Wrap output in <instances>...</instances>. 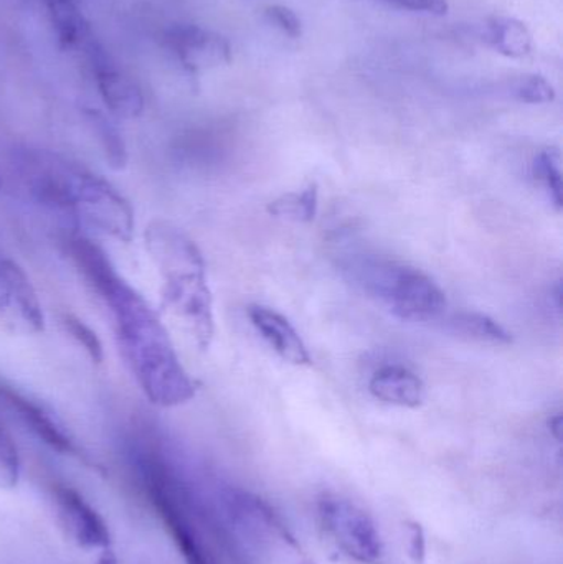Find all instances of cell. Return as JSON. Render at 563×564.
<instances>
[{"label":"cell","instance_id":"3","mask_svg":"<svg viewBox=\"0 0 563 564\" xmlns=\"http://www.w3.org/2000/svg\"><path fill=\"white\" fill-rule=\"evenodd\" d=\"M145 247L164 276L165 307L188 325L198 347L207 350L215 335L214 297L201 250L165 221L145 228Z\"/></svg>","mask_w":563,"mask_h":564},{"label":"cell","instance_id":"11","mask_svg":"<svg viewBox=\"0 0 563 564\" xmlns=\"http://www.w3.org/2000/svg\"><path fill=\"white\" fill-rule=\"evenodd\" d=\"M0 314L15 315L33 334L45 328L42 302L25 271L0 253Z\"/></svg>","mask_w":563,"mask_h":564},{"label":"cell","instance_id":"13","mask_svg":"<svg viewBox=\"0 0 563 564\" xmlns=\"http://www.w3.org/2000/svg\"><path fill=\"white\" fill-rule=\"evenodd\" d=\"M369 390L383 403L410 408V410L422 406L426 397L422 378L400 365H387L380 368L370 380Z\"/></svg>","mask_w":563,"mask_h":564},{"label":"cell","instance_id":"1","mask_svg":"<svg viewBox=\"0 0 563 564\" xmlns=\"http://www.w3.org/2000/svg\"><path fill=\"white\" fill-rule=\"evenodd\" d=\"M68 251L111 312L119 350L145 398L161 408L188 403L197 394V383L182 365L158 312L116 271L98 245L72 237Z\"/></svg>","mask_w":563,"mask_h":564},{"label":"cell","instance_id":"16","mask_svg":"<svg viewBox=\"0 0 563 564\" xmlns=\"http://www.w3.org/2000/svg\"><path fill=\"white\" fill-rule=\"evenodd\" d=\"M86 121L89 128L95 132L98 138L99 145H101L102 154L106 161L111 165L115 171H122L128 164V148H126L124 138L119 131L116 122L112 121L111 116H106L99 109L86 108L83 109Z\"/></svg>","mask_w":563,"mask_h":564},{"label":"cell","instance_id":"4","mask_svg":"<svg viewBox=\"0 0 563 564\" xmlns=\"http://www.w3.org/2000/svg\"><path fill=\"white\" fill-rule=\"evenodd\" d=\"M142 489L185 564H217L195 519L194 506L171 467L154 453L138 459Z\"/></svg>","mask_w":563,"mask_h":564},{"label":"cell","instance_id":"14","mask_svg":"<svg viewBox=\"0 0 563 564\" xmlns=\"http://www.w3.org/2000/svg\"><path fill=\"white\" fill-rule=\"evenodd\" d=\"M53 35L62 50L79 48L91 39L88 20L76 0H42Z\"/></svg>","mask_w":563,"mask_h":564},{"label":"cell","instance_id":"9","mask_svg":"<svg viewBox=\"0 0 563 564\" xmlns=\"http://www.w3.org/2000/svg\"><path fill=\"white\" fill-rule=\"evenodd\" d=\"M164 43L175 62L191 75H202L231 63L230 42L202 25H174L165 32Z\"/></svg>","mask_w":563,"mask_h":564},{"label":"cell","instance_id":"23","mask_svg":"<svg viewBox=\"0 0 563 564\" xmlns=\"http://www.w3.org/2000/svg\"><path fill=\"white\" fill-rule=\"evenodd\" d=\"M263 13L268 23L277 26L281 33L290 36V39H300L303 35V23H301L297 13L291 10L290 7L274 3V6L264 7Z\"/></svg>","mask_w":563,"mask_h":564},{"label":"cell","instance_id":"6","mask_svg":"<svg viewBox=\"0 0 563 564\" xmlns=\"http://www.w3.org/2000/svg\"><path fill=\"white\" fill-rule=\"evenodd\" d=\"M327 535L349 558L362 564H382L386 545L372 517L350 500L324 496L317 503Z\"/></svg>","mask_w":563,"mask_h":564},{"label":"cell","instance_id":"15","mask_svg":"<svg viewBox=\"0 0 563 564\" xmlns=\"http://www.w3.org/2000/svg\"><path fill=\"white\" fill-rule=\"evenodd\" d=\"M486 40L506 58L521 59L534 50L531 30L515 17H492L486 23Z\"/></svg>","mask_w":563,"mask_h":564},{"label":"cell","instance_id":"2","mask_svg":"<svg viewBox=\"0 0 563 564\" xmlns=\"http://www.w3.org/2000/svg\"><path fill=\"white\" fill-rule=\"evenodd\" d=\"M22 169L32 194L43 204L122 243L132 240L134 210L101 175L45 151L26 152Z\"/></svg>","mask_w":563,"mask_h":564},{"label":"cell","instance_id":"25","mask_svg":"<svg viewBox=\"0 0 563 564\" xmlns=\"http://www.w3.org/2000/svg\"><path fill=\"white\" fill-rule=\"evenodd\" d=\"M410 530V556L416 564L425 562V533L422 525L416 522L409 523Z\"/></svg>","mask_w":563,"mask_h":564},{"label":"cell","instance_id":"7","mask_svg":"<svg viewBox=\"0 0 563 564\" xmlns=\"http://www.w3.org/2000/svg\"><path fill=\"white\" fill-rule=\"evenodd\" d=\"M56 525L63 535L86 552L112 555V535L105 517L75 487L55 484L50 492Z\"/></svg>","mask_w":563,"mask_h":564},{"label":"cell","instance_id":"24","mask_svg":"<svg viewBox=\"0 0 563 564\" xmlns=\"http://www.w3.org/2000/svg\"><path fill=\"white\" fill-rule=\"evenodd\" d=\"M393 9L407 12L429 13V15L443 17L448 13V0H380Z\"/></svg>","mask_w":563,"mask_h":564},{"label":"cell","instance_id":"5","mask_svg":"<svg viewBox=\"0 0 563 564\" xmlns=\"http://www.w3.org/2000/svg\"><path fill=\"white\" fill-rule=\"evenodd\" d=\"M354 278L403 321L430 322L445 314L446 295L439 284L416 268L387 260L353 264Z\"/></svg>","mask_w":563,"mask_h":564},{"label":"cell","instance_id":"17","mask_svg":"<svg viewBox=\"0 0 563 564\" xmlns=\"http://www.w3.org/2000/svg\"><path fill=\"white\" fill-rule=\"evenodd\" d=\"M453 330L463 337L491 345L512 344L511 332L506 330L498 321L481 312H458L450 321Z\"/></svg>","mask_w":563,"mask_h":564},{"label":"cell","instance_id":"22","mask_svg":"<svg viewBox=\"0 0 563 564\" xmlns=\"http://www.w3.org/2000/svg\"><path fill=\"white\" fill-rule=\"evenodd\" d=\"M63 325H65L66 332L75 338L76 344L82 345L86 355L95 364H101L102 358H105V350H102V344L99 340L98 334L89 325H86L82 318L73 314L63 315Z\"/></svg>","mask_w":563,"mask_h":564},{"label":"cell","instance_id":"21","mask_svg":"<svg viewBox=\"0 0 563 564\" xmlns=\"http://www.w3.org/2000/svg\"><path fill=\"white\" fill-rule=\"evenodd\" d=\"M516 99L528 105H549L555 101V89L542 75H524L515 83L512 88Z\"/></svg>","mask_w":563,"mask_h":564},{"label":"cell","instance_id":"12","mask_svg":"<svg viewBox=\"0 0 563 564\" xmlns=\"http://www.w3.org/2000/svg\"><path fill=\"white\" fill-rule=\"evenodd\" d=\"M248 317L255 328L260 332L261 337L284 361L296 367H307L313 364L306 344L283 314L264 305H251L248 308Z\"/></svg>","mask_w":563,"mask_h":564},{"label":"cell","instance_id":"8","mask_svg":"<svg viewBox=\"0 0 563 564\" xmlns=\"http://www.w3.org/2000/svg\"><path fill=\"white\" fill-rule=\"evenodd\" d=\"M96 89L109 115L119 119H136L144 112L145 98L139 83L99 45L89 39L85 46Z\"/></svg>","mask_w":563,"mask_h":564},{"label":"cell","instance_id":"20","mask_svg":"<svg viewBox=\"0 0 563 564\" xmlns=\"http://www.w3.org/2000/svg\"><path fill=\"white\" fill-rule=\"evenodd\" d=\"M22 463L19 449L10 434L0 424V489L10 490L19 486Z\"/></svg>","mask_w":563,"mask_h":564},{"label":"cell","instance_id":"18","mask_svg":"<svg viewBox=\"0 0 563 564\" xmlns=\"http://www.w3.org/2000/svg\"><path fill=\"white\" fill-rule=\"evenodd\" d=\"M317 207H320V188L311 182L303 191L290 192L271 202L268 205V214L271 217L310 224L316 218Z\"/></svg>","mask_w":563,"mask_h":564},{"label":"cell","instance_id":"10","mask_svg":"<svg viewBox=\"0 0 563 564\" xmlns=\"http://www.w3.org/2000/svg\"><path fill=\"white\" fill-rule=\"evenodd\" d=\"M0 406L12 413L25 430L46 444L50 449L63 456L83 457L82 449L66 430L65 424L39 401H33L20 391L0 383Z\"/></svg>","mask_w":563,"mask_h":564},{"label":"cell","instance_id":"19","mask_svg":"<svg viewBox=\"0 0 563 564\" xmlns=\"http://www.w3.org/2000/svg\"><path fill=\"white\" fill-rule=\"evenodd\" d=\"M532 175L539 182L555 210L563 207L562 158L559 149H542L532 162Z\"/></svg>","mask_w":563,"mask_h":564},{"label":"cell","instance_id":"26","mask_svg":"<svg viewBox=\"0 0 563 564\" xmlns=\"http://www.w3.org/2000/svg\"><path fill=\"white\" fill-rule=\"evenodd\" d=\"M562 414H555L554 417H551V420H549V430H551L552 436H554L555 440L559 441V443H561L562 441Z\"/></svg>","mask_w":563,"mask_h":564}]
</instances>
